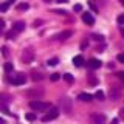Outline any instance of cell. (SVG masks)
<instances>
[{
	"instance_id": "27",
	"label": "cell",
	"mask_w": 124,
	"mask_h": 124,
	"mask_svg": "<svg viewBox=\"0 0 124 124\" xmlns=\"http://www.w3.org/2000/svg\"><path fill=\"white\" fill-rule=\"evenodd\" d=\"M53 13H56V14H59V16H65V14H67V11H64V9H54Z\"/></svg>"
},
{
	"instance_id": "3",
	"label": "cell",
	"mask_w": 124,
	"mask_h": 124,
	"mask_svg": "<svg viewBox=\"0 0 124 124\" xmlns=\"http://www.w3.org/2000/svg\"><path fill=\"white\" fill-rule=\"evenodd\" d=\"M44 93H45L44 88L33 87V88H28V90L25 92V96H28L30 99H39V98H42V96H44Z\"/></svg>"
},
{
	"instance_id": "29",
	"label": "cell",
	"mask_w": 124,
	"mask_h": 124,
	"mask_svg": "<svg viewBox=\"0 0 124 124\" xmlns=\"http://www.w3.org/2000/svg\"><path fill=\"white\" fill-rule=\"evenodd\" d=\"M118 23H119V25H124V14L118 16Z\"/></svg>"
},
{
	"instance_id": "14",
	"label": "cell",
	"mask_w": 124,
	"mask_h": 124,
	"mask_svg": "<svg viewBox=\"0 0 124 124\" xmlns=\"http://www.w3.org/2000/svg\"><path fill=\"white\" fill-rule=\"evenodd\" d=\"M78 99L84 101V102H90V101L93 99V96L90 95V93H79V96H78Z\"/></svg>"
},
{
	"instance_id": "17",
	"label": "cell",
	"mask_w": 124,
	"mask_h": 124,
	"mask_svg": "<svg viewBox=\"0 0 124 124\" xmlns=\"http://www.w3.org/2000/svg\"><path fill=\"white\" fill-rule=\"evenodd\" d=\"M88 84L90 85H98V78L93 76V75H88Z\"/></svg>"
},
{
	"instance_id": "18",
	"label": "cell",
	"mask_w": 124,
	"mask_h": 124,
	"mask_svg": "<svg viewBox=\"0 0 124 124\" xmlns=\"http://www.w3.org/2000/svg\"><path fill=\"white\" fill-rule=\"evenodd\" d=\"M28 8H30L28 3H19V5H17V11H26Z\"/></svg>"
},
{
	"instance_id": "5",
	"label": "cell",
	"mask_w": 124,
	"mask_h": 124,
	"mask_svg": "<svg viewBox=\"0 0 124 124\" xmlns=\"http://www.w3.org/2000/svg\"><path fill=\"white\" fill-rule=\"evenodd\" d=\"M34 56H36V54H34L33 48H25L20 54V59H22V62H25V64H30V62L34 61Z\"/></svg>"
},
{
	"instance_id": "1",
	"label": "cell",
	"mask_w": 124,
	"mask_h": 124,
	"mask_svg": "<svg viewBox=\"0 0 124 124\" xmlns=\"http://www.w3.org/2000/svg\"><path fill=\"white\" fill-rule=\"evenodd\" d=\"M30 108H33L34 112H45L48 108H51V106H50V102H44L40 99H33L30 101Z\"/></svg>"
},
{
	"instance_id": "23",
	"label": "cell",
	"mask_w": 124,
	"mask_h": 124,
	"mask_svg": "<svg viewBox=\"0 0 124 124\" xmlns=\"http://www.w3.org/2000/svg\"><path fill=\"white\" fill-rule=\"evenodd\" d=\"M25 118L28 119V121H36V115H34V113H26Z\"/></svg>"
},
{
	"instance_id": "7",
	"label": "cell",
	"mask_w": 124,
	"mask_h": 124,
	"mask_svg": "<svg viewBox=\"0 0 124 124\" xmlns=\"http://www.w3.org/2000/svg\"><path fill=\"white\" fill-rule=\"evenodd\" d=\"M9 82L14 84V85H23V84L26 82V76L23 75V73H19V75L9 78Z\"/></svg>"
},
{
	"instance_id": "25",
	"label": "cell",
	"mask_w": 124,
	"mask_h": 124,
	"mask_svg": "<svg viewBox=\"0 0 124 124\" xmlns=\"http://www.w3.org/2000/svg\"><path fill=\"white\" fill-rule=\"evenodd\" d=\"M116 78H118V79L124 84V71H118V73H116Z\"/></svg>"
},
{
	"instance_id": "40",
	"label": "cell",
	"mask_w": 124,
	"mask_h": 124,
	"mask_svg": "<svg viewBox=\"0 0 124 124\" xmlns=\"http://www.w3.org/2000/svg\"><path fill=\"white\" fill-rule=\"evenodd\" d=\"M0 124H5V121H3V118H0Z\"/></svg>"
},
{
	"instance_id": "36",
	"label": "cell",
	"mask_w": 124,
	"mask_h": 124,
	"mask_svg": "<svg viewBox=\"0 0 124 124\" xmlns=\"http://www.w3.org/2000/svg\"><path fill=\"white\" fill-rule=\"evenodd\" d=\"M119 121H118V118H115V119H112V121H110V124H118Z\"/></svg>"
},
{
	"instance_id": "15",
	"label": "cell",
	"mask_w": 124,
	"mask_h": 124,
	"mask_svg": "<svg viewBox=\"0 0 124 124\" xmlns=\"http://www.w3.org/2000/svg\"><path fill=\"white\" fill-rule=\"evenodd\" d=\"M44 78H45V75H44V73H39V71H34L33 75H31V79L36 81V82H40Z\"/></svg>"
},
{
	"instance_id": "16",
	"label": "cell",
	"mask_w": 124,
	"mask_h": 124,
	"mask_svg": "<svg viewBox=\"0 0 124 124\" xmlns=\"http://www.w3.org/2000/svg\"><path fill=\"white\" fill-rule=\"evenodd\" d=\"M73 64H75V67H82L84 65V57L82 56H75L73 57Z\"/></svg>"
},
{
	"instance_id": "10",
	"label": "cell",
	"mask_w": 124,
	"mask_h": 124,
	"mask_svg": "<svg viewBox=\"0 0 124 124\" xmlns=\"http://www.w3.org/2000/svg\"><path fill=\"white\" fill-rule=\"evenodd\" d=\"M9 102H11V96L6 95V93H0V108L6 107Z\"/></svg>"
},
{
	"instance_id": "20",
	"label": "cell",
	"mask_w": 124,
	"mask_h": 124,
	"mask_svg": "<svg viewBox=\"0 0 124 124\" xmlns=\"http://www.w3.org/2000/svg\"><path fill=\"white\" fill-rule=\"evenodd\" d=\"M59 79H61L59 73H53V75L50 76V81H51V82H56V81H59Z\"/></svg>"
},
{
	"instance_id": "19",
	"label": "cell",
	"mask_w": 124,
	"mask_h": 124,
	"mask_svg": "<svg viewBox=\"0 0 124 124\" xmlns=\"http://www.w3.org/2000/svg\"><path fill=\"white\" fill-rule=\"evenodd\" d=\"M64 79L67 81L68 84H73V81H75V78H73V75H70V73H65V75H64Z\"/></svg>"
},
{
	"instance_id": "22",
	"label": "cell",
	"mask_w": 124,
	"mask_h": 124,
	"mask_svg": "<svg viewBox=\"0 0 124 124\" xmlns=\"http://www.w3.org/2000/svg\"><path fill=\"white\" fill-rule=\"evenodd\" d=\"M9 5H11L9 2H8V3H3V5H0V11H2V13H5V11H8V8H9Z\"/></svg>"
},
{
	"instance_id": "31",
	"label": "cell",
	"mask_w": 124,
	"mask_h": 124,
	"mask_svg": "<svg viewBox=\"0 0 124 124\" xmlns=\"http://www.w3.org/2000/svg\"><path fill=\"white\" fill-rule=\"evenodd\" d=\"M116 59H118V62L124 64V54H118V57H116Z\"/></svg>"
},
{
	"instance_id": "33",
	"label": "cell",
	"mask_w": 124,
	"mask_h": 124,
	"mask_svg": "<svg viewBox=\"0 0 124 124\" xmlns=\"http://www.w3.org/2000/svg\"><path fill=\"white\" fill-rule=\"evenodd\" d=\"M119 118H123V119H124V107L121 108V110H119Z\"/></svg>"
},
{
	"instance_id": "13",
	"label": "cell",
	"mask_w": 124,
	"mask_h": 124,
	"mask_svg": "<svg viewBox=\"0 0 124 124\" xmlns=\"http://www.w3.org/2000/svg\"><path fill=\"white\" fill-rule=\"evenodd\" d=\"M82 20L87 23V25H93L95 23V17L90 13H82Z\"/></svg>"
},
{
	"instance_id": "26",
	"label": "cell",
	"mask_w": 124,
	"mask_h": 124,
	"mask_svg": "<svg viewBox=\"0 0 124 124\" xmlns=\"http://www.w3.org/2000/svg\"><path fill=\"white\" fill-rule=\"evenodd\" d=\"M92 37H93V39H95V40H99V42H101V40H104V37H102V36H101V34H93V36H92Z\"/></svg>"
},
{
	"instance_id": "12",
	"label": "cell",
	"mask_w": 124,
	"mask_h": 124,
	"mask_svg": "<svg viewBox=\"0 0 124 124\" xmlns=\"http://www.w3.org/2000/svg\"><path fill=\"white\" fill-rule=\"evenodd\" d=\"M101 65H102V64H101L99 59H95V57H93V59L88 61V68H92V70H98Z\"/></svg>"
},
{
	"instance_id": "41",
	"label": "cell",
	"mask_w": 124,
	"mask_h": 124,
	"mask_svg": "<svg viewBox=\"0 0 124 124\" xmlns=\"http://www.w3.org/2000/svg\"><path fill=\"white\" fill-rule=\"evenodd\" d=\"M13 2H16V0H9V3H13Z\"/></svg>"
},
{
	"instance_id": "37",
	"label": "cell",
	"mask_w": 124,
	"mask_h": 124,
	"mask_svg": "<svg viewBox=\"0 0 124 124\" xmlns=\"http://www.w3.org/2000/svg\"><path fill=\"white\" fill-rule=\"evenodd\" d=\"M2 53H3V54L8 53V48H6V46H3V48H2Z\"/></svg>"
},
{
	"instance_id": "24",
	"label": "cell",
	"mask_w": 124,
	"mask_h": 124,
	"mask_svg": "<svg viewBox=\"0 0 124 124\" xmlns=\"http://www.w3.org/2000/svg\"><path fill=\"white\" fill-rule=\"evenodd\" d=\"M95 96H96V98H98L99 101H102V99H104V93L101 92V90H98V92H96V93H95Z\"/></svg>"
},
{
	"instance_id": "9",
	"label": "cell",
	"mask_w": 124,
	"mask_h": 124,
	"mask_svg": "<svg viewBox=\"0 0 124 124\" xmlns=\"http://www.w3.org/2000/svg\"><path fill=\"white\" fill-rule=\"evenodd\" d=\"M71 36H73V31L71 30H65V31H62V33L56 34L53 39H54V40H65V39H68V37H71Z\"/></svg>"
},
{
	"instance_id": "39",
	"label": "cell",
	"mask_w": 124,
	"mask_h": 124,
	"mask_svg": "<svg viewBox=\"0 0 124 124\" xmlns=\"http://www.w3.org/2000/svg\"><path fill=\"white\" fill-rule=\"evenodd\" d=\"M119 31H121V34H123V37H124V28H121Z\"/></svg>"
},
{
	"instance_id": "34",
	"label": "cell",
	"mask_w": 124,
	"mask_h": 124,
	"mask_svg": "<svg viewBox=\"0 0 124 124\" xmlns=\"http://www.w3.org/2000/svg\"><path fill=\"white\" fill-rule=\"evenodd\" d=\"M3 25H5V20H3V19H0V31L3 30Z\"/></svg>"
},
{
	"instance_id": "30",
	"label": "cell",
	"mask_w": 124,
	"mask_h": 124,
	"mask_svg": "<svg viewBox=\"0 0 124 124\" xmlns=\"http://www.w3.org/2000/svg\"><path fill=\"white\" fill-rule=\"evenodd\" d=\"M5 70H6V71H11V70H13V64H9V62H8V64L5 65Z\"/></svg>"
},
{
	"instance_id": "28",
	"label": "cell",
	"mask_w": 124,
	"mask_h": 124,
	"mask_svg": "<svg viewBox=\"0 0 124 124\" xmlns=\"http://www.w3.org/2000/svg\"><path fill=\"white\" fill-rule=\"evenodd\" d=\"M73 11H76V13H78V11H82V5H79V3L75 5V6H73Z\"/></svg>"
},
{
	"instance_id": "11",
	"label": "cell",
	"mask_w": 124,
	"mask_h": 124,
	"mask_svg": "<svg viewBox=\"0 0 124 124\" xmlns=\"http://www.w3.org/2000/svg\"><path fill=\"white\" fill-rule=\"evenodd\" d=\"M108 98L112 101H118L121 98V92H119V88H110V92H108Z\"/></svg>"
},
{
	"instance_id": "32",
	"label": "cell",
	"mask_w": 124,
	"mask_h": 124,
	"mask_svg": "<svg viewBox=\"0 0 124 124\" xmlns=\"http://www.w3.org/2000/svg\"><path fill=\"white\" fill-rule=\"evenodd\" d=\"M40 25H42V20H36V22L33 23V26H34V28H37V26H40Z\"/></svg>"
},
{
	"instance_id": "35",
	"label": "cell",
	"mask_w": 124,
	"mask_h": 124,
	"mask_svg": "<svg viewBox=\"0 0 124 124\" xmlns=\"http://www.w3.org/2000/svg\"><path fill=\"white\" fill-rule=\"evenodd\" d=\"M90 8H92V9H93V11H95V13H96V11H98V8H96L95 5H93V3H90Z\"/></svg>"
},
{
	"instance_id": "6",
	"label": "cell",
	"mask_w": 124,
	"mask_h": 124,
	"mask_svg": "<svg viewBox=\"0 0 124 124\" xmlns=\"http://www.w3.org/2000/svg\"><path fill=\"white\" fill-rule=\"evenodd\" d=\"M57 116H59V108H50L46 113L42 116V121L44 123H48V121H53V119H56Z\"/></svg>"
},
{
	"instance_id": "8",
	"label": "cell",
	"mask_w": 124,
	"mask_h": 124,
	"mask_svg": "<svg viewBox=\"0 0 124 124\" xmlns=\"http://www.w3.org/2000/svg\"><path fill=\"white\" fill-rule=\"evenodd\" d=\"M90 123L92 124H106V115H102V113H92L90 115Z\"/></svg>"
},
{
	"instance_id": "38",
	"label": "cell",
	"mask_w": 124,
	"mask_h": 124,
	"mask_svg": "<svg viewBox=\"0 0 124 124\" xmlns=\"http://www.w3.org/2000/svg\"><path fill=\"white\" fill-rule=\"evenodd\" d=\"M57 3H65V2H68V0H56Z\"/></svg>"
},
{
	"instance_id": "21",
	"label": "cell",
	"mask_w": 124,
	"mask_h": 124,
	"mask_svg": "<svg viewBox=\"0 0 124 124\" xmlns=\"http://www.w3.org/2000/svg\"><path fill=\"white\" fill-rule=\"evenodd\" d=\"M57 64H59V59H57V57H51V59L48 61L50 67H54V65H57Z\"/></svg>"
},
{
	"instance_id": "4",
	"label": "cell",
	"mask_w": 124,
	"mask_h": 124,
	"mask_svg": "<svg viewBox=\"0 0 124 124\" xmlns=\"http://www.w3.org/2000/svg\"><path fill=\"white\" fill-rule=\"evenodd\" d=\"M59 107H61V110L65 112V113H71V108H73L71 99L67 98V96H62V98L59 99Z\"/></svg>"
},
{
	"instance_id": "2",
	"label": "cell",
	"mask_w": 124,
	"mask_h": 124,
	"mask_svg": "<svg viewBox=\"0 0 124 124\" xmlns=\"http://www.w3.org/2000/svg\"><path fill=\"white\" fill-rule=\"evenodd\" d=\"M25 30V22H16L14 25H13V28H11L9 31L6 33V37L8 39H14V36H17L19 33H22V31Z\"/></svg>"
}]
</instances>
